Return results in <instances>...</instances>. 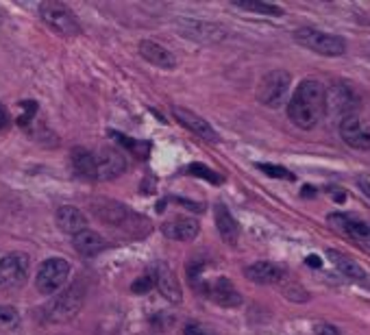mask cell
Masks as SVG:
<instances>
[{"label":"cell","instance_id":"1","mask_svg":"<svg viewBox=\"0 0 370 335\" xmlns=\"http://www.w3.org/2000/svg\"><path fill=\"white\" fill-rule=\"evenodd\" d=\"M327 88L322 83L307 78L301 81L299 88L294 90L290 103H287V118L294 124V127L303 131H312L318 127V122L327 113Z\"/></svg>","mask_w":370,"mask_h":335},{"label":"cell","instance_id":"2","mask_svg":"<svg viewBox=\"0 0 370 335\" xmlns=\"http://www.w3.org/2000/svg\"><path fill=\"white\" fill-rule=\"evenodd\" d=\"M92 212L101 222H105L113 229H120V231H131L135 235H144L150 229V225L144 216H138L127 205H120L115 200H94Z\"/></svg>","mask_w":370,"mask_h":335},{"label":"cell","instance_id":"3","mask_svg":"<svg viewBox=\"0 0 370 335\" xmlns=\"http://www.w3.org/2000/svg\"><path fill=\"white\" fill-rule=\"evenodd\" d=\"M83 303H86V287L83 283H74L72 287L61 292L59 297L48 301V305L44 307V320L51 324L70 322L81 311Z\"/></svg>","mask_w":370,"mask_h":335},{"label":"cell","instance_id":"4","mask_svg":"<svg viewBox=\"0 0 370 335\" xmlns=\"http://www.w3.org/2000/svg\"><path fill=\"white\" fill-rule=\"evenodd\" d=\"M294 39L299 44L322 57H342L346 53V41L334 33H324L312 26H301L294 31Z\"/></svg>","mask_w":370,"mask_h":335},{"label":"cell","instance_id":"5","mask_svg":"<svg viewBox=\"0 0 370 335\" xmlns=\"http://www.w3.org/2000/svg\"><path fill=\"white\" fill-rule=\"evenodd\" d=\"M31 259L20 250L0 253V289H16L22 287L29 279Z\"/></svg>","mask_w":370,"mask_h":335},{"label":"cell","instance_id":"6","mask_svg":"<svg viewBox=\"0 0 370 335\" xmlns=\"http://www.w3.org/2000/svg\"><path fill=\"white\" fill-rule=\"evenodd\" d=\"M290 83L292 76L290 72L285 70H272L268 72L262 81H259V88H257V100L270 109H277L285 103L287 92H290Z\"/></svg>","mask_w":370,"mask_h":335},{"label":"cell","instance_id":"7","mask_svg":"<svg viewBox=\"0 0 370 335\" xmlns=\"http://www.w3.org/2000/svg\"><path fill=\"white\" fill-rule=\"evenodd\" d=\"M68 277H70V264L63 257H51L39 266L35 287L39 294L51 297V294H57V292L66 285Z\"/></svg>","mask_w":370,"mask_h":335},{"label":"cell","instance_id":"8","mask_svg":"<svg viewBox=\"0 0 370 335\" xmlns=\"http://www.w3.org/2000/svg\"><path fill=\"white\" fill-rule=\"evenodd\" d=\"M39 16L42 20L59 35L63 37H76L81 35V24L76 20V16L61 3H55V0H48V3L39 5Z\"/></svg>","mask_w":370,"mask_h":335},{"label":"cell","instance_id":"9","mask_svg":"<svg viewBox=\"0 0 370 335\" xmlns=\"http://www.w3.org/2000/svg\"><path fill=\"white\" fill-rule=\"evenodd\" d=\"M177 26L183 33V37L205 41V44H216V41H222L227 37V31L222 26L212 24V22H202V20H181Z\"/></svg>","mask_w":370,"mask_h":335},{"label":"cell","instance_id":"10","mask_svg":"<svg viewBox=\"0 0 370 335\" xmlns=\"http://www.w3.org/2000/svg\"><path fill=\"white\" fill-rule=\"evenodd\" d=\"M340 138L355 150H370V127L361 118L355 115L342 118Z\"/></svg>","mask_w":370,"mask_h":335},{"label":"cell","instance_id":"11","mask_svg":"<svg viewBox=\"0 0 370 335\" xmlns=\"http://www.w3.org/2000/svg\"><path fill=\"white\" fill-rule=\"evenodd\" d=\"M329 222H332L338 231H342L344 235H349L351 239L370 248V222H366L357 216H351V214H342V212L329 216Z\"/></svg>","mask_w":370,"mask_h":335},{"label":"cell","instance_id":"12","mask_svg":"<svg viewBox=\"0 0 370 335\" xmlns=\"http://www.w3.org/2000/svg\"><path fill=\"white\" fill-rule=\"evenodd\" d=\"M202 292L207 294V299H212L220 307H240L242 305V294L227 277H216L214 281H210L202 287Z\"/></svg>","mask_w":370,"mask_h":335},{"label":"cell","instance_id":"13","mask_svg":"<svg viewBox=\"0 0 370 335\" xmlns=\"http://www.w3.org/2000/svg\"><path fill=\"white\" fill-rule=\"evenodd\" d=\"M173 113H175V118L183 124V127H185L187 131H192V133L198 135L200 140H205V142H218V140H220L218 133L214 131L212 124H210L207 120H202L198 113H194V111H190V109H183V107H175Z\"/></svg>","mask_w":370,"mask_h":335},{"label":"cell","instance_id":"14","mask_svg":"<svg viewBox=\"0 0 370 335\" xmlns=\"http://www.w3.org/2000/svg\"><path fill=\"white\" fill-rule=\"evenodd\" d=\"M127 170V159L115 148H103L96 157V179H115Z\"/></svg>","mask_w":370,"mask_h":335},{"label":"cell","instance_id":"15","mask_svg":"<svg viewBox=\"0 0 370 335\" xmlns=\"http://www.w3.org/2000/svg\"><path fill=\"white\" fill-rule=\"evenodd\" d=\"M327 92V107L332 105V109L336 113H342L344 118H349V113L357 107L359 98L355 94V90L351 86H346V83H334L332 90H324Z\"/></svg>","mask_w":370,"mask_h":335},{"label":"cell","instance_id":"16","mask_svg":"<svg viewBox=\"0 0 370 335\" xmlns=\"http://www.w3.org/2000/svg\"><path fill=\"white\" fill-rule=\"evenodd\" d=\"M153 281H155V287L161 292L163 297H166L170 303H179L181 301V287H179V281L175 277V272L166 266V264H157L153 268Z\"/></svg>","mask_w":370,"mask_h":335},{"label":"cell","instance_id":"17","mask_svg":"<svg viewBox=\"0 0 370 335\" xmlns=\"http://www.w3.org/2000/svg\"><path fill=\"white\" fill-rule=\"evenodd\" d=\"M161 233L175 242H192L200 233V225L194 218H173L161 225Z\"/></svg>","mask_w":370,"mask_h":335},{"label":"cell","instance_id":"18","mask_svg":"<svg viewBox=\"0 0 370 335\" xmlns=\"http://www.w3.org/2000/svg\"><path fill=\"white\" fill-rule=\"evenodd\" d=\"M138 48H140V55H142L146 61H150L153 66H157V68H163V70H173V68H177V57H175L166 46L157 44V41L142 39Z\"/></svg>","mask_w":370,"mask_h":335},{"label":"cell","instance_id":"19","mask_svg":"<svg viewBox=\"0 0 370 335\" xmlns=\"http://www.w3.org/2000/svg\"><path fill=\"white\" fill-rule=\"evenodd\" d=\"M283 268L272 262H255L244 268V277L257 285H272L283 279Z\"/></svg>","mask_w":370,"mask_h":335},{"label":"cell","instance_id":"20","mask_svg":"<svg viewBox=\"0 0 370 335\" xmlns=\"http://www.w3.org/2000/svg\"><path fill=\"white\" fill-rule=\"evenodd\" d=\"M55 220H57V227H59L63 233H68V235H76V233H81V231L88 229V218H86V214L81 212V209L72 207V205L59 207Z\"/></svg>","mask_w":370,"mask_h":335},{"label":"cell","instance_id":"21","mask_svg":"<svg viewBox=\"0 0 370 335\" xmlns=\"http://www.w3.org/2000/svg\"><path fill=\"white\" fill-rule=\"evenodd\" d=\"M70 165L72 172L81 181H96V157L88 148H72L70 153Z\"/></svg>","mask_w":370,"mask_h":335},{"label":"cell","instance_id":"22","mask_svg":"<svg viewBox=\"0 0 370 335\" xmlns=\"http://www.w3.org/2000/svg\"><path fill=\"white\" fill-rule=\"evenodd\" d=\"M327 259L332 262V266L344 277V279H351V281H366L368 274L366 270L349 255L340 253V250H327Z\"/></svg>","mask_w":370,"mask_h":335},{"label":"cell","instance_id":"23","mask_svg":"<svg viewBox=\"0 0 370 335\" xmlns=\"http://www.w3.org/2000/svg\"><path fill=\"white\" fill-rule=\"evenodd\" d=\"M72 244L76 248V253H81L83 257H94V255L103 253L105 246H107L105 239H103V235H98L92 229H86V231L72 235Z\"/></svg>","mask_w":370,"mask_h":335},{"label":"cell","instance_id":"24","mask_svg":"<svg viewBox=\"0 0 370 335\" xmlns=\"http://www.w3.org/2000/svg\"><path fill=\"white\" fill-rule=\"evenodd\" d=\"M214 216H216V227H218V233L220 237L227 242V244H237L240 239V225L237 220L233 218V214L229 212V209L225 205H216L214 209Z\"/></svg>","mask_w":370,"mask_h":335},{"label":"cell","instance_id":"25","mask_svg":"<svg viewBox=\"0 0 370 335\" xmlns=\"http://www.w3.org/2000/svg\"><path fill=\"white\" fill-rule=\"evenodd\" d=\"M237 9L251 11V14H262V16H283V9L270 3H262V0H233Z\"/></svg>","mask_w":370,"mask_h":335},{"label":"cell","instance_id":"26","mask_svg":"<svg viewBox=\"0 0 370 335\" xmlns=\"http://www.w3.org/2000/svg\"><path fill=\"white\" fill-rule=\"evenodd\" d=\"M187 172H192V177H200L205 181H210V183H222V177L214 170H210L207 165H202V163H192L187 168Z\"/></svg>","mask_w":370,"mask_h":335},{"label":"cell","instance_id":"27","mask_svg":"<svg viewBox=\"0 0 370 335\" xmlns=\"http://www.w3.org/2000/svg\"><path fill=\"white\" fill-rule=\"evenodd\" d=\"M20 324V316L14 307L0 305V329H16Z\"/></svg>","mask_w":370,"mask_h":335},{"label":"cell","instance_id":"28","mask_svg":"<svg viewBox=\"0 0 370 335\" xmlns=\"http://www.w3.org/2000/svg\"><path fill=\"white\" fill-rule=\"evenodd\" d=\"M257 168L262 172H266L272 179H285V181H294V175L290 170H285L281 165H272V163H257Z\"/></svg>","mask_w":370,"mask_h":335},{"label":"cell","instance_id":"29","mask_svg":"<svg viewBox=\"0 0 370 335\" xmlns=\"http://www.w3.org/2000/svg\"><path fill=\"white\" fill-rule=\"evenodd\" d=\"M111 135L118 138V142H120L122 146H127L129 150H135V153L140 155V159L146 157V153H148V146H146V144H140V142H135V140H131V138H125V135H120V133H111Z\"/></svg>","mask_w":370,"mask_h":335},{"label":"cell","instance_id":"30","mask_svg":"<svg viewBox=\"0 0 370 335\" xmlns=\"http://www.w3.org/2000/svg\"><path fill=\"white\" fill-rule=\"evenodd\" d=\"M20 111H22V115L18 118V124H22V127H26V124L33 120V115L37 113V105H35V103H31V100H26V103H22V105H20Z\"/></svg>","mask_w":370,"mask_h":335},{"label":"cell","instance_id":"31","mask_svg":"<svg viewBox=\"0 0 370 335\" xmlns=\"http://www.w3.org/2000/svg\"><path fill=\"white\" fill-rule=\"evenodd\" d=\"M155 287V281H153V277L150 274H146V277H140L133 285H131V289L135 292V294H146L148 289H153Z\"/></svg>","mask_w":370,"mask_h":335},{"label":"cell","instance_id":"32","mask_svg":"<svg viewBox=\"0 0 370 335\" xmlns=\"http://www.w3.org/2000/svg\"><path fill=\"white\" fill-rule=\"evenodd\" d=\"M314 333H316V335H342L338 326L329 324V322H316V324H314Z\"/></svg>","mask_w":370,"mask_h":335},{"label":"cell","instance_id":"33","mask_svg":"<svg viewBox=\"0 0 370 335\" xmlns=\"http://www.w3.org/2000/svg\"><path fill=\"white\" fill-rule=\"evenodd\" d=\"M183 333H185V335H216V333H214L212 329L202 326V324H198V322H194V324H187Z\"/></svg>","mask_w":370,"mask_h":335},{"label":"cell","instance_id":"34","mask_svg":"<svg viewBox=\"0 0 370 335\" xmlns=\"http://www.w3.org/2000/svg\"><path fill=\"white\" fill-rule=\"evenodd\" d=\"M357 187L361 190V194H364L366 198H370V175H368V172L357 177Z\"/></svg>","mask_w":370,"mask_h":335},{"label":"cell","instance_id":"35","mask_svg":"<svg viewBox=\"0 0 370 335\" xmlns=\"http://www.w3.org/2000/svg\"><path fill=\"white\" fill-rule=\"evenodd\" d=\"M9 122H11V115H9V109L0 103V131H5L9 127Z\"/></svg>","mask_w":370,"mask_h":335},{"label":"cell","instance_id":"36","mask_svg":"<svg viewBox=\"0 0 370 335\" xmlns=\"http://www.w3.org/2000/svg\"><path fill=\"white\" fill-rule=\"evenodd\" d=\"M307 262H309V266H320V262H318V257H309Z\"/></svg>","mask_w":370,"mask_h":335}]
</instances>
